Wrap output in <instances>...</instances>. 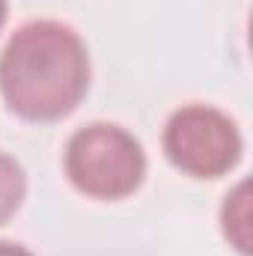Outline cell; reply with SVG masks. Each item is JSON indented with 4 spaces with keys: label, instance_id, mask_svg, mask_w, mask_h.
Returning a JSON list of instances; mask_svg holds the SVG:
<instances>
[{
    "label": "cell",
    "instance_id": "1",
    "mask_svg": "<svg viewBox=\"0 0 253 256\" xmlns=\"http://www.w3.org/2000/svg\"><path fill=\"white\" fill-rule=\"evenodd\" d=\"M90 90V54L63 21L21 24L0 51V92L9 110L27 122L68 116Z\"/></svg>",
    "mask_w": 253,
    "mask_h": 256
},
{
    "label": "cell",
    "instance_id": "2",
    "mask_svg": "<svg viewBox=\"0 0 253 256\" xmlns=\"http://www.w3.org/2000/svg\"><path fill=\"white\" fill-rule=\"evenodd\" d=\"M66 176L92 200H122L143 185L146 155L140 140L114 122H90L66 143Z\"/></svg>",
    "mask_w": 253,
    "mask_h": 256
},
{
    "label": "cell",
    "instance_id": "3",
    "mask_svg": "<svg viewBox=\"0 0 253 256\" xmlns=\"http://www.w3.org/2000/svg\"><path fill=\"white\" fill-rule=\"evenodd\" d=\"M238 126L212 104H185L164 126L167 161L194 179H218L242 161Z\"/></svg>",
    "mask_w": 253,
    "mask_h": 256
},
{
    "label": "cell",
    "instance_id": "4",
    "mask_svg": "<svg viewBox=\"0 0 253 256\" xmlns=\"http://www.w3.org/2000/svg\"><path fill=\"white\" fill-rule=\"evenodd\" d=\"M220 226L226 242L242 256H250V182L242 179L226 194L220 208Z\"/></svg>",
    "mask_w": 253,
    "mask_h": 256
},
{
    "label": "cell",
    "instance_id": "5",
    "mask_svg": "<svg viewBox=\"0 0 253 256\" xmlns=\"http://www.w3.org/2000/svg\"><path fill=\"white\" fill-rule=\"evenodd\" d=\"M24 194H27V176L21 164L12 155L0 152V226L21 208Z\"/></svg>",
    "mask_w": 253,
    "mask_h": 256
},
{
    "label": "cell",
    "instance_id": "6",
    "mask_svg": "<svg viewBox=\"0 0 253 256\" xmlns=\"http://www.w3.org/2000/svg\"><path fill=\"white\" fill-rule=\"evenodd\" d=\"M0 256H33L24 244H15V242H0Z\"/></svg>",
    "mask_w": 253,
    "mask_h": 256
},
{
    "label": "cell",
    "instance_id": "7",
    "mask_svg": "<svg viewBox=\"0 0 253 256\" xmlns=\"http://www.w3.org/2000/svg\"><path fill=\"white\" fill-rule=\"evenodd\" d=\"M6 15H9V3H6V0H0V27L6 24Z\"/></svg>",
    "mask_w": 253,
    "mask_h": 256
}]
</instances>
